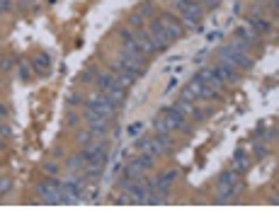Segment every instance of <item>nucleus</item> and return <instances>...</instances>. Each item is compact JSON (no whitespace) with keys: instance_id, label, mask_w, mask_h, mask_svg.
<instances>
[{"instance_id":"12","label":"nucleus","mask_w":279,"mask_h":218,"mask_svg":"<svg viewBox=\"0 0 279 218\" xmlns=\"http://www.w3.org/2000/svg\"><path fill=\"white\" fill-rule=\"evenodd\" d=\"M202 15H204V7H202L197 0H192V5H190V7L182 12V20H185V24H182V27H192V29H199Z\"/></svg>"},{"instance_id":"15","label":"nucleus","mask_w":279,"mask_h":218,"mask_svg":"<svg viewBox=\"0 0 279 218\" xmlns=\"http://www.w3.org/2000/svg\"><path fill=\"white\" fill-rule=\"evenodd\" d=\"M134 41H136V46H139V51L143 54V56L155 54V51H153V46H150V39H148L146 29H136V32H134Z\"/></svg>"},{"instance_id":"34","label":"nucleus","mask_w":279,"mask_h":218,"mask_svg":"<svg viewBox=\"0 0 279 218\" xmlns=\"http://www.w3.org/2000/svg\"><path fill=\"white\" fill-rule=\"evenodd\" d=\"M92 75H95V71H92V68H87V71L80 75V82H92Z\"/></svg>"},{"instance_id":"29","label":"nucleus","mask_w":279,"mask_h":218,"mask_svg":"<svg viewBox=\"0 0 279 218\" xmlns=\"http://www.w3.org/2000/svg\"><path fill=\"white\" fill-rule=\"evenodd\" d=\"M170 5H172V7H175V10L182 15V12H185L190 5H192V0H170Z\"/></svg>"},{"instance_id":"3","label":"nucleus","mask_w":279,"mask_h":218,"mask_svg":"<svg viewBox=\"0 0 279 218\" xmlns=\"http://www.w3.org/2000/svg\"><path fill=\"white\" fill-rule=\"evenodd\" d=\"M236 192H238V172H233V170L221 172L218 175V197H216V204H231Z\"/></svg>"},{"instance_id":"37","label":"nucleus","mask_w":279,"mask_h":218,"mask_svg":"<svg viewBox=\"0 0 279 218\" xmlns=\"http://www.w3.org/2000/svg\"><path fill=\"white\" fill-rule=\"evenodd\" d=\"M12 7V0H0V12H7Z\"/></svg>"},{"instance_id":"36","label":"nucleus","mask_w":279,"mask_h":218,"mask_svg":"<svg viewBox=\"0 0 279 218\" xmlns=\"http://www.w3.org/2000/svg\"><path fill=\"white\" fill-rule=\"evenodd\" d=\"M44 170H46L49 175H56V172H59V165H56V162H46V165H44Z\"/></svg>"},{"instance_id":"17","label":"nucleus","mask_w":279,"mask_h":218,"mask_svg":"<svg viewBox=\"0 0 279 218\" xmlns=\"http://www.w3.org/2000/svg\"><path fill=\"white\" fill-rule=\"evenodd\" d=\"M214 68H216L218 78H221L226 85H231V82H236V80H238V71H236L233 66H226V63H221V61H218V66H214Z\"/></svg>"},{"instance_id":"31","label":"nucleus","mask_w":279,"mask_h":218,"mask_svg":"<svg viewBox=\"0 0 279 218\" xmlns=\"http://www.w3.org/2000/svg\"><path fill=\"white\" fill-rule=\"evenodd\" d=\"M153 10H155V5H153V2H143V5H141V10H139V15H141V17H150V15H153Z\"/></svg>"},{"instance_id":"20","label":"nucleus","mask_w":279,"mask_h":218,"mask_svg":"<svg viewBox=\"0 0 279 218\" xmlns=\"http://www.w3.org/2000/svg\"><path fill=\"white\" fill-rule=\"evenodd\" d=\"M258 37H260V34H258L250 24H245V27H240V29H238V39H240V41H245L248 46H250V44H258Z\"/></svg>"},{"instance_id":"19","label":"nucleus","mask_w":279,"mask_h":218,"mask_svg":"<svg viewBox=\"0 0 279 218\" xmlns=\"http://www.w3.org/2000/svg\"><path fill=\"white\" fill-rule=\"evenodd\" d=\"M32 68L39 73V75H46V73L51 71V59L46 54H39V56L32 59Z\"/></svg>"},{"instance_id":"18","label":"nucleus","mask_w":279,"mask_h":218,"mask_svg":"<svg viewBox=\"0 0 279 218\" xmlns=\"http://www.w3.org/2000/svg\"><path fill=\"white\" fill-rule=\"evenodd\" d=\"M175 179H177V170H168V172H163V175L155 179V189H158V192H168V187H170Z\"/></svg>"},{"instance_id":"2","label":"nucleus","mask_w":279,"mask_h":218,"mask_svg":"<svg viewBox=\"0 0 279 218\" xmlns=\"http://www.w3.org/2000/svg\"><path fill=\"white\" fill-rule=\"evenodd\" d=\"M218 61H221V63H226V66H233L236 71H238V68H240V71L253 68V59H250L248 54H243V51L233 49L231 44H228V46H223V49H218Z\"/></svg>"},{"instance_id":"26","label":"nucleus","mask_w":279,"mask_h":218,"mask_svg":"<svg viewBox=\"0 0 279 218\" xmlns=\"http://www.w3.org/2000/svg\"><path fill=\"white\" fill-rule=\"evenodd\" d=\"M153 129H155V134H172L170 126L163 121V117H155V119H153Z\"/></svg>"},{"instance_id":"22","label":"nucleus","mask_w":279,"mask_h":218,"mask_svg":"<svg viewBox=\"0 0 279 218\" xmlns=\"http://www.w3.org/2000/svg\"><path fill=\"white\" fill-rule=\"evenodd\" d=\"M248 165H250V158H248L243 150L233 155V172H238V175H240V172H245V170H248Z\"/></svg>"},{"instance_id":"6","label":"nucleus","mask_w":279,"mask_h":218,"mask_svg":"<svg viewBox=\"0 0 279 218\" xmlns=\"http://www.w3.org/2000/svg\"><path fill=\"white\" fill-rule=\"evenodd\" d=\"M214 95H216V90H211L209 85H204L202 80H190L187 82V87L182 90V97L185 99H190V102H194V99H214Z\"/></svg>"},{"instance_id":"27","label":"nucleus","mask_w":279,"mask_h":218,"mask_svg":"<svg viewBox=\"0 0 279 218\" xmlns=\"http://www.w3.org/2000/svg\"><path fill=\"white\" fill-rule=\"evenodd\" d=\"M141 131H143V124L141 121H134V124L127 126V136H134L136 139V136H141Z\"/></svg>"},{"instance_id":"39","label":"nucleus","mask_w":279,"mask_h":218,"mask_svg":"<svg viewBox=\"0 0 279 218\" xmlns=\"http://www.w3.org/2000/svg\"><path fill=\"white\" fill-rule=\"evenodd\" d=\"M216 39H221V32H211L209 34V41H216Z\"/></svg>"},{"instance_id":"21","label":"nucleus","mask_w":279,"mask_h":218,"mask_svg":"<svg viewBox=\"0 0 279 218\" xmlns=\"http://www.w3.org/2000/svg\"><path fill=\"white\" fill-rule=\"evenodd\" d=\"M143 170H146V167L141 165V160L136 158V160H131V162L127 165L124 175H127V177H131V179H141V177H143Z\"/></svg>"},{"instance_id":"4","label":"nucleus","mask_w":279,"mask_h":218,"mask_svg":"<svg viewBox=\"0 0 279 218\" xmlns=\"http://www.w3.org/2000/svg\"><path fill=\"white\" fill-rule=\"evenodd\" d=\"M37 194H39V201L44 204H66V197H64V184L59 179H46L37 187Z\"/></svg>"},{"instance_id":"8","label":"nucleus","mask_w":279,"mask_h":218,"mask_svg":"<svg viewBox=\"0 0 279 218\" xmlns=\"http://www.w3.org/2000/svg\"><path fill=\"white\" fill-rule=\"evenodd\" d=\"M160 117H163V121L170 126V131H190V124H187L185 114H182L177 107H165Z\"/></svg>"},{"instance_id":"25","label":"nucleus","mask_w":279,"mask_h":218,"mask_svg":"<svg viewBox=\"0 0 279 218\" xmlns=\"http://www.w3.org/2000/svg\"><path fill=\"white\" fill-rule=\"evenodd\" d=\"M248 24H250L258 34H260V32H270V22H265L262 17H250V20H248Z\"/></svg>"},{"instance_id":"40","label":"nucleus","mask_w":279,"mask_h":218,"mask_svg":"<svg viewBox=\"0 0 279 218\" xmlns=\"http://www.w3.org/2000/svg\"><path fill=\"white\" fill-rule=\"evenodd\" d=\"M66 121H68L70 126H73V124H75V121H78V117H75V114H68V119H66Z\"/></svg>"},{"instance_id":"23","label":"nucleus","mask_w":279,"mask_h":218,"mask_svg":"<svg viewBox=\"0 0 279 218\" xmlns=\"http://www.w3.org/2000/svg\"><path fill=\"white\" fill-rule=\"evenodd\" d=\"M83 170H85V177H87V179H100V175H102V162H87Z\"/></svg>"},{"instance_id":"38","label":"nucleus","mask_w":279,"mask_h":218,"mask_svg":"<svg viewBox=\"0 0 279 218\" xmlns=\"http://www.w3.org/2000/svg\"><path fill=\"white\" fill-rule=\"evenodd\" d=\"M10 66H12V61H10V59H5V61H2V63H0V68H2V71H7V68H10Z\"/></svg>"},{"instance_id":"11","label":"nucleus","mask_w":279,"mask_h":218,"mask_svg":"<svg viewBox=\"0 0 279 218\" xmlns=\"http://www.w3.org/2000/svg\"><path fill=\"white\" fill-rule=\"evenodd\" d=\"M83 155H85L87 162H102L105 165V160H107V143L105 141H90L85 145Z\"/></svg>"},{"instance_id":"41","label":"nucleus","mask_w":279,"mask_h":218,"mask_svg":"<svg viewBox=\"0 0 279 218\" xmlns=\"http://www.w3.org/2000/svg\"><path fill=\"white\" fill-rule=\"evenodd\" d=\"M29 2H34V0H27V5H29Z\"/></svg>"},{"instance_id":"13","label":"nucleus","mask_w":279,"mask_h":218,"mask_svg":"<svg viewBox=\"0 0 279 218\" xmlns=\"http://www.w3.org/2000/svg\"><path fill=\"white\" fill-rule=\"evenodd\" d=\"M197 80H202L204 85H209L211 90H216V92H218V90L226 85V82L218 78V73H216V68H214V66H211V68H204V71L197 75Z\"/></svg>"},{"instance_id":"9","label":"nucleus","mask_w":279,"mask_h":218,"mask_svg":"<svg viewBox=\"0 0 279 218\" xmlns=\"http://www.w3.org/2000/svg\"><path fill=\"white\" fill-rule=\"evenodd\" d=\"M85 124H87V131H90L92 136H105L107 129H109V119L95 114V112L87 109V107H85Z\"/></svg>"},{"instance_id":"5","label":"nucleus","mask_w":279,"mask_h":218,"mask_svg":"<svg viewBox=\"0 0 279 218\" xmlns=\"http://www.w3.org/2000/svg\"><path fill=\"white\" fill-rule=\"evenodd\" d=\"M85 107H87V109H92L95 114L105 117V119H112V117H114V112H117V107L107 99V95H105V92H95V95H90V97L85 99Z\"/></svg>"},{"instance_id":"32","label":"nucleus","mask_w":279,"mask_h":218,"mask_svg":"<svg viewBox=\"0 0 279 218\" xmlns=\"http://www.w3.org/2000/svg\"><path fill=\"white\" fill-rule=\"evenodd\" d=\"M92 139H95V136H92L90 131H85V134H80V136H78V143H80V145H87Z\"/></svg>"},{"instance_id":"24","label":"nucleus","mask_w":279,"mask_h":218,"mask_svg":"<svg viewBox=\"0 0 279 218\" xmlns=\"http://www.w3.org/2000/svg\"><path fill=\"white\" fill-rule=\"evenodd\" d=\"M85 165H87V160H85V155H83V153H78V155L68 158V170H70V172H75V170H83Z\"/></svg>"},{"instance_id":"16","label":"nucleus","mask_w":279,"mask_h":218,"mask_svg":"<svg viewBox=\"0 0 279 218\" xmlns=\"http://www.w3.org/2000/svg\"><path fill=\"white\" fill-rule=\"evenodd\" d=\"M175 107L185 114V117H192V119H202V112L194 107V102H190V99H185V97H180L177 102H175Z\"/></svg>"},{"instance_id":"1","label":"nucleus","mask_w":279,"mask_h":218,"mask_svg":"<svg viewBox=\"0 0 279 218\" xmlns=\"http://www.w3.org/2000/svg\"><path fill=\"white\" fill-rule=\"evenodd\" d=\"M97 90L105 92L107 99H109L114 107H119V104L124 102V92H127V90L117 82L114 73H100V75H97Z\"/></svg>"},{"instance_id":"33","label":"nucleus","mask_w":279,"mask_h":218,"mask_svg":"<svg viewBox=\"0 0 279 218\" xmlns=\"http://www.w3.org/2000/svg\"><path fill=\"white\" fill-rule=\"evenodd\" d=\"M83 102V95L80 92H70L68 95V104H80Z\"/></svg>"},{"instance_id":"14","label":"nucleus","mask_w":279,"mask_h":218,"mask_svg":"<svg viewBox=\"0 0 279 218\" xmlns=\"http://www.w3.org/2000/svg\"><path fill=\"white\" fill-rule=\"evenodd\" d=\"M139 150L141 153H146V155H165V148L160 145V141L153 136V139H141L139 141Z\"/></svg>"},{"instance_id":"28","label":"nucleus","mask_w":279,"mask_h":218,"mask_svg":"<svg viewBox=\"0 0 279 218\" xmlns=\"http://www.w3.org/2000/svg\"><path fill=\"white\" fill-rule=\"evenodd\" d=\"M20 78H22V80H29V78H32V66H29L27 61H20Z\"/></svg>"},{"instance_id":"35","label":"nucleus","mask_w":279,"mask_h":218,"mask_svg":"<svg viewBox=\"0 0 279 218\" xmlns=\"http://www.w3.org/2000/svg\"><path fill=\"white\" fill-rule=\"evenodd\" d=\"M218 2H221V0H202L199 5H202V7H209V10H214V7H218Z\"/></svg>"},{"instance_id":"7","label":"nucleus","mask_w":279,"mask_h":218,"mask_svg":"<svg viewBox=\"0 0 279 218\" xmlns=\"http://www.w3.org/2000/svg\"><path fill=\"white\" fill-rule=\"evenodd\" d=\"M146 29V34H148V39H150V46H153V51L158 54V51H165L168 46H170V39H168V34L163 32V27L153 20L148 27H143Z\"/></svg>"},{"instance_id":"10","label":"nucleus","mask_w":279,"mask_h":218,"mask_svg":"<svg viewBox=\"0 0 279 218\" xmlns=\"http://www.w3.org/2000/svg\"><path fill=\"white\" fill-rule=\"evenodd\" d=\"M158 24L163 27V32L168 34V39L170 41H175V39H180L182 37V32H185V27L175 20V15H170V12H165V15H160V20H158Z\"/></svg>"},{"instance_id":"30","label":"nucleus","mask_w":279,"mask_h":218,"mask_svg":"<svg viewBox=\"0 0 279 218\" xmlns=\"http://www.w3.org/2000/svg\"><path fill=\"white\" fill-rule=\"evenodd\" d=\"M129 27H131V29H143V17H141L139 12L129 17Z\"/></svg>"}]
</instances>
